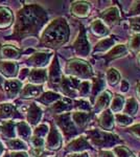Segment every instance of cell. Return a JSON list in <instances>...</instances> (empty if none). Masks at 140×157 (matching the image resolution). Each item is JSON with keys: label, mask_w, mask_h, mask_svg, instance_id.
Masks as SVG:
<instances>
[{"label": "cell", "mask_w": 140, "mask_h": 157, "mask_svg": "<svg viewBox=\"0 0 140 157\" xmlns=\"http://www.w3.org/2000/svg\"><path fill=\"white\" fill-rule=\"evenodd\" d=\"M46 13L37 4H30L22 7L17 14L14 35L24 37L37 34L46 22Z\"/></svg>", "instance_id": "obj_1"}, {"label": "cell", "mask_w": 140, "mask_h": 157, "mask_svg": "<svg viewBox=\"0 0 140 157\" xmlns=\"http://www.w3.org/2000/svg\"><path fill=\"white\" fill-rule=\"evenodd\" d=\"M69 37V27L64 18H57L43 32L41 43L47 47H59L64 44Z\"/></svg>", "instance_id": "obj_2"}, {"label": "cell", "mask_w": 140, "mask_h": 157, "mask_svg": "<svg viewBox=\"0 0 140 157\" xmlns=\"http://www.w3.org/2000/svg\"><path fill=\"white\" fill-rule=\"evenodd\" d=\"M67 71L71 73V75H74L76 77H82L86 78L89 77L91 75V68L86 62L80 60H72L66 66Z\"/></svg>", "instance_id": "obj_3"}, {"label": "cell", "mask_w": 140, "mask_h": 157, "mask_svg": "<svg viewBox=\"0 0 140 157\" xmlns=\"http://www.w3.org/2000/svg\"><path fill=\"white\" fill-rule=\"evenodd\" d=\"M57 124L60 126V128L62 129L63 133L65 134V136L70 137V136L74 135L76 133V130L73 126L72 121H70V115L69 114H64V115H60L57 118Z\"/></svg>", "instance_id": "obj_4"}, {"label": "cell", "mask_w": 140, "mask_h": 157, "mask_svg": "<svg viewBox=\"0 0 140 157\" xmlns=\"http://www.w3.org/2000/svg\"><path fill=\"white\" fill-rule=\"evenodd\" d=\"M50 57H51V54H49V52H36L32 57L28 58L27 63L35 67H42L47 64Z\"/></svg>", "instance_id": "obj_5"}, {"label": "cell", "mask_w": 140, "mask_h": 157, "mask_svg": "<svg viewBox=\"0 0 140 157\" xmlns=\"http://www.w3.org/2000/svg\"><path fill=\"white\" fill-rule=\"evenodd\" d=\"M61 89L63 90V92L66 95L69 97H74L75 95V89H78V81H76L75 78H63L61 80Z\"/></svg>", "instance_id": "obj_6"}, {"label": "cell", "mask_w": 140, "mask_h": 157, "mask_svg": "<svg viewBox=\"0 0 140 157\" xmlns=\"http://www.w3.org/2000/svg\"><path fill=\"white\" fill-rule=\"evenodd\" d=\"M74 48L76 50L78 54H80L81 56H87L89 52V44L87 41V38H86L85 35V29H82L80 35H78V39L73 44Z\"/></svg>", "instance_id": "obj_7"}, {"label": "cell", "mask_w": 140, "mask_h": 157, "mask_svg": "<svg viewBox=\"0 0 140 157\" xmlns=\"http://www.w3.org/2000/svg\"><path fill=\"white\" fill-rule=\"evenodd\" d=\"M21 87H22V84L19 80L6 81V82H4V85H3V88H4V91H6V95L11 98L17 97L18 93L22 89Z\"/></svg>", "instance_id": "obj_8"}, {"label": "cell", "mask_w": 140, "mask_h": 157, "mask_svg": "<svg viewBox=\"0 0 140 157\" xmlns=\"http://www.w3.org/2000/svg\"><path fill=\"white\" fill-rule=\"evenodd\" d=\"M0 72L7 78H14L18 75V64L12 61L0 62Z\"/></svg>", "instance_id": "obj_9"}, {"label": "cell", "mask_w": 140, "mask_h": 157, "mask_svg": "<svg viewBox=\"0 0 140 157\" xmlns=\"http://www.w3.org/2000/svg\"><path fill=\"white\" fill-rule=\"evenodd\" d=\"M15 133L16 137H18L21 140H27L32 137V130L29 126L25 121H19L15 125Z\"/></svg>", "instance_id": "obj_10"}, {"label": "cell", "mask_w": 140, "mask_h": 157, "mask_svg": "<svg viewBox=\"0 0 140 157\" xmlns=\"http://www.w3.org/2000/svg\"><path fill=\"white\" fill-rule=\"evenodd\" d=\"M42 117V110L36 104H32L27 110L26 120L30 125H37Z\"/></svg>", "instance_id": "obj_11"}, {"label": "cell", "mask_w": 140, "mask_h": 157, "mask_svg": "<svg viewBox=\"0 0 140 157\" xmlns=\"http://www.w3.org/2000/svg\"><path fill=\"white\" fill-rule=\"evenodd\" d=\"M61 143H62V139H61V135L59 134L58 130L55 128H51L46 139V147L50 150H57L60 148Z\"/></svg>", "instance_id": "obj_12"}, {"label": "cell", "mask_w": 140, "mask_h": 157, "mask_svg": "<svg viewBox=\"0 0 140 157\" xmlns=\"http://www.w3.org/2000/svg\"><path fill=\"white\" fill-rule=\"evenodd\" d=\"M17 109L14 105L9 103L0 104V120L9 121L16 115Z\"/></svg>", "instance_id": "obj_13"}, {"label": "cell", "mask_w": 140, "mask_h": 157, "mask_svg": "<svg viewBox=\"0 0 140 157\" xmlns=\"http://www.w3.org/2000/svg\"><path fill=\"white\" fill-rule=\"evenodd\" d=\"M42 89L40 86H36L32 84H27L25 85L23 88L20 91L21 97L23 98H37L41 94Z\"/></svg>", "instance_id": "obj_14"}, {"label": "cell", "mask_w": 140, "mask_h": 157, "mask_svg": "<svg viewBox=\"0 0 140 157\" xmlns=\"http://www.w3.org/2000/svg\"><path fill=\"white\" fill-rule=\"evenodd\" d=\"M14 16L7 7H0V29H6L13 23Z\"/></svg>", "instance_id": "obj_15"}, {"label": "cell", "mask_w": 140, "mask_h": 157, "mask_svg": "<svg viewBox=\"0 0 140 157\" xmlns=\"http://www.w3.org/2000/svg\"><path fill=\"white\" fill-rule=\"evenodd\" d=\"M20 52L19 49H17L16 47H14L13 45H4L1 49H0V57L2 59L6 60H15L17 58H19Z\"/></svg>", "instance_id": "obj_16"}, {"label": "cell", "mask_w": 140, "mask_h": 157, "mask_svg": "<svg viewBox=\"0 0 140 157\" xmlns=\"http://www.w3.org/2000/svg\"><path fill=\"white\" fill-rule=\"evenodd\" d=\"M61 72H60V66H59V63L57 58H55L51 66L49 69V81L52 85H57L61 83Z\"/></svg>", "instance_id": "obj_17"}, {"label": "cell", "mask_w": 140, "mask_h": 157, "mask_svg": "<svg viewBox=\"0 0 140 157\" xmlns=\"http://www.w3.org/2000/svg\"><path fill=\"white\" fill-rule=\"evenodd\" d=\"M30 83L34 84H42L43 82H45L47 78V73L44 69H32V71H29L28 75Z\"/></svg>", "instance_id": "obj_18"}, {"label": "cell", "mask_w": 140, "mask_h": 157, "mask_svg": "<svg viewBox=\"0 0 140 157\" xmlns=\"http://www.w3.org/2000/svg\"><path fill=\"white\" fill-rule=\"evenodd\" d=\"M71 11L74 15L78 17H85L88 15L89 12V6L86 2H76L71 7Z\"/></svg>", "instance_id": "obj_19"}, {"label": "cell", "mask_w": 140, "mask_h": 157, "mask_svg": "<svg viewBox=\"0 0 140 157\" xmlns=\"http://www.w3.org/2000/svg\"><path fill=\"white\" fill-rule=\"evenodd\" d=\"M7 148L11 149V150H14L15 152H19L22 150H26V144L24 143L23 140L19 138H13V139H9V140L6 141Z\"/></svg>", "instance_id": "obj_20"}, {"label": "cell", "mask_w": 140, "mask_h": 157, "mask_svg": "<svg viewBox=\"0 0 140 157\" xmlns=\"http://www.w3.org/2000/svg\"><path fill=\"white\" fill-rule=\"evenodd\" d=\"M15 125L16 124L12 123V121H6V124L1 126V132L2 135L4 137L9 138V139H13L16 137V133H15Z\"/></svg>", "instance_id": "obj_21"}, {"label": "cell", "mask_w": 140, "mask_h": 157, "mask_svg": "<svg viewBox=\"0 0 140 157\" xmlns=\"http://www.w3.org/2000/svg\"><path fill=\"white\" fill-rule=\"evenodd\" d=\"M60 98V95L55 92H45L41 98H39V102L43 103L44 105H49L51 103H55Z\"/></svg>", "instance_id": "obj_22"}, {"label": "cell", "mask_w": 140, "mask_h": 157, "mask_svg": "<svg viewBox=\"0 0 140 157\" xmlns=\"http://www.w3.org/2000/svg\"><path fill=\"white\" fill-rule=\"evenodd\" d=\"M103 17L109 23H115L117 20H118V11H117L115 7H112V9H109L108 11L104 13Z\"/></svg>", "instance_id": "obj_23"}, {"label": "cell", "mask_w": 140, "mask_h": 157, "mask_svg": "<svg viewBox=\"0 0 140 157\" xmlns=\"http://www.w3.org/2000/svg\"><path fill=\"white\" fill-rule=\"evenodd\" d=\"M73 117V121L78 124L80 127H83L87 124V121L89 120V114L87 113H82V112H78V113H74L72 115Z\"/></svg>", "instance_id": "obj_24"}, {"label": "cell", "mask_w": 140, "mask_h": 157, "mask_svg": "<svg viewBox=\"0 0 140 157\" xmlns=\"http://www.w3.org/2000/svg\"><path fill=\"white\" fill-rule=\"evenodd\" d=\"M87 146V143H86L85 140H84L83 137H80L78 139H76L74 140L73 143H71L69 146H68V150H71V151H78L81 150V149L85 148V147Z\"/></svg>", "instance_id": "obj_25"}, {"label": "cell", "mask_w": 140, "mask_h": 157, "mask_svg": "<svg viewBox=\"0 0 140 157\" xmlns=\"http://www.w3.org/2000/svg\"><path fill=\"white\" fill-rule=\"evenodd\" d=\"M70 108L71 105H69V104H66L64 102H62V101H59V102H57L53 105L52 110L57 113H61V112H64V111L69 110Z\"/></svg>", "instance_id": "obj_26"}, {"label": "cell", "mask_w": 140, "mask_h": 157, "mask_svg": "<svg viewBox=\"0 0 140 157\" xmlns=\"http://www.w3.org/2000/svg\"><path fill=\"white\" fill-rule=\"evenodd\" d=\"M92 29L93 32L95 33L96 35H105L107 34V29L105 27V25L101 23L99 20H96V21H94V23L92 25Z\"/></svg>", "instance_id": "obj_27"}, {"label": "cell", "mask_w": 140, "mask_h": 157, "mask_svg": "<svg viewBox=\"0 0 140 157\" xmlns=\"http://www.w3.org/2000/svg\"><path fill=\"white\" fill-rule=\"evenodd\" d=\"M123 52H126V47H124V45L116 46L115 48H113L108 54V59H114V58L121 56V54H123Z\"/></svg>", "instance_id": "obj_28"}, {"label": "cell", "mask_w": 140, "mask_h": 157, "mask_svg": "<svg viewBox=\"0 0 140 157\" xmlns=\"http://www.w3.org/2000/svg\"><path fill=\"white\" fill-rule=\"evenodd\" d=\"M47 133H48V126L45 125V124H42V125L38 126V127L36 128V130L34 131V136L43 138Z\"/></svg>", "instance_id": "obj_29"}, {"label": "cell", "mask_w": 140, "mask_h": 157, "mask_svg": "<svg viewBox=\"0 0 140 157\" xmlns=\"http://www.w3.org/2000/svg\"><path fill=\"white\" fill-rule=\"evenodd\" d=\"M101 126H103L104 128H111L113 127V123H112V116L110 114V112H105L103 115V117H101Z\"/></svg>", "instance_id": "obj_30"}, {"label": "cell", "mask_w": 140, "mask_h": 157, "mask_svg": "<svg viewBox=\"0 0 140 157\" xmlns=\"http://www.w3.org/2000/svg\"><path fill=\"white\" fill-rule=\"evenodd\" d=\"M109 100H110V95H109V93H103V94L99 97V98L97 100V103H96V109H100L103 107H105V106L108 104Z\"/></svg>", "instance_id": "obj_31"}, {"label": "cell", "mask_w": 140, "mask_h": 157, "mask_svg": "<svg viewBox=\"0 0 140 157\" xmlns=\"http://www.w3.org/2000/svg\"><path fill=\"white\" fill-rule=\"evenodd\" d=\"M30 144H32L34 149H42L43 145H44V140H43V138H40V137H37V136L32 135V137H30Z\"/></svg>", "instance_id": "obj_32"}, {"label": "cell", "mask_w": 140, "mask_h": 157, "mask_svg": "<svg viewBox=\"0 0 140 157\" xmlns=\"http://www.w3.org/2000/svg\"><path fill=\"white\" fill-rule=\"evenodd\" d=\"M108 78H109V82H110L111 85L116 84V83L118 82V78H119L118 72H117L115 69H110L108 72Z\"/></svg>", "instance_id": "obj_33"}, {"label": "cell", "mask_w": 140, "mask_h": 157, "mask_svg": "<svg viewBox=\"0 0 140 157\" xmlns=\"http://www.w3.org/2000/svg\"><path fill=\"white\" fill-rule=\"evenodd\" d=\"M137 109V104L135 102V100H130L128 102V106H127V109H126V112L127 113H131V114H134V112L136 111Z\"/></svg>", "instance_id": "obj_34"}, {"label": "cell", "mask_w": 140, "mask_h": 157, "mask_svg": "<svg viewBox=\"0 0 140 157\" xmlns=\"http://www.w3.org/2000/svg\"><path fill=\"white\" fill-rule=\"evenodd\" d=\"M123 102V98H120V97L115 98L113 101V103H112V109H113L114 111H117V110H119V109H121Z\"/></svg>", "instance_id": "obj_35"}, {"label": "cell", "mask_w": 140, "mask_h": 157, "mask_svg": "<svg viewBox=\"0 0 140 157\" xmlns=\"http://www.w3.org/2000/svg\"><path fill=\"white\" fill-rule=\"evenodd\" d=\"M115 152L117 153L118 157H130V152L127 149L123 148V147L115 149Z\"/></svg>", "instance_id": "obj_36"}, {"label": "cell", "mask_w": 140, "mask_h": 157, "mask_svg": "<svg viewBox=\"0 0 140 157\" xmlns=\"http://www.w3.org/2000/svg\"><path fill=\"white\" fill-rule=\"evenodd\" d=\"M131 47L133 49L140 48V36L133 37V39H132V41H131Z\"/></svg>", "instance_id": "obj_37"}, {"label": "cell", "mask_w": 140, "mask_h": 157, "mask_svg": "<svg viewBox=\"0 0 140 157\" xmlns=\"http://www.w3.org/2000/svg\"><path fill=\"white\" fill-rule=\"evenodd\" d=\"M116 120L119 124H120V125H127V124H129L130 121H131V118L128 117V116H126V115H117Z\"/></svg>", "instance_id": "obj_38"}, {"label": "cell", "mask_w": 140, "mask_h": 157, "mask_svg": "<svg viewBox=\"0 0 140 157\" xmlns=\"http://www.w3.org/2000/svg\"><path fill=\"white\" fill-rule=\"evenodd\" d=\"M78 91H80V93L82 95L87 94L88 91H89V84L88 83H86V82L83 83V84L80 86V88H78Z\"/></svg>", "instance_id": "obj_39"}, {"label": "cell", "mask_w": 140, "mask_h": 157, "mask_svg": "<svg viewBox=\"0 0 140 157\" xmlns=\"http://www.w3.org/2000/svg\"><path fill=\"white\" fill-rule=\"evenodd\" d=\"M28 75H29V69H28V68H23V69H22L21 71L18 72V75H19V78H20V80L24 78V77H27ZM20 80H19V81H20Z\"/></svg>", "instance_id": "obj_40"}, {"label": "cell", "mask_w": 140, "mask_h": 157, "mask_svg": "<svg viewBox=\"0 0 140 157\" xmlns=\"http://www.w3.org/2000/svg\"><path fill=\"white\" fill-rule=\"evenodd\" d=\"M9 155V157H28V155L25 152H13Z\"/></svg>", "instance_id": "obj_41"}, {"label": "cell", "mask_w": 140, "mask_h": 157, "mask_svg": "<svg viewBox=\"0 0 140 157\" xmlns=\"http://www.w3.org/2000/svg\"><path fill=\"white\" fill-rule=\"evenodd\" d=\"M32 154L34 157H41L43 154V149H32Z\"/></svg>", "instance_id": "obj_42"}, {"label": "cell", "mask_w": 140, "mask_h": 157, "mask_svg": "<svg viewBox=\"0 0 140 157\" xmlns=\"http://www.w3.org/2000/svg\"><path fill=\"white\" fill-rule=\"evenodd\" d=\"M131 131H132V132H133L136 136H138V137H140V125L135 126V127L131 128Z\"/></svg>", "instance_id": "obj_43"}, {"label": "cell", "mask_w": 140, "mask_h": 157, "mask_svg": "<svg viewBox=\"0 0 140 157\" xmlns=\"http://www.w3.org/2000/svg\"><path fill=\"white\" fill-rule=\"evenodd\" d=\"M132 12L137 13V14H140V2H138V3L135 4L134 7L132 9Z\"/></svg>", "instance_id": "obj_44"}, {"label": "cell", "mask_w": 140, "mask_h": 157, "mask_svg": "<svg viewBox=\"0 0 140 157\" xmlns=\"http://www.w3.org/2000/svg\"><path fill=\"white\" fill-rule=\"evenodd\" d=\"M68 157H88V155L86 153H84V154H71V155H69Z\"/></svg>", "instance_id": "obj_45"}, {"label": "cell", "mask_w": 140, "mask_h": 157, "mask_svg": "<svg viewBox=\"0 0 140 157\" xmlns=\"http://www.w3.org/2000/svg\"><path fill=\"white\" fill-rule=\"evenodd\" d=\"M132 29H133V30L134 32H140V26L139 25H133V26H132Z\"/></svg>", "instance_id": "obj_46"}, {"label": "cell", "mask_w": 140, "mask_h": 157, "mask_svg": "<svg viewBox=\"0 0 140 157\" xmlns=\"http://www.w3.org/2000/svg\"><path fill=\"white\" fill-rule=\"evenodd\" d=\"M100 157H113L112 156L111 153H108V152H105V153H101V156Z\"/></svg>", "instance_id": "obj_47"}, {"label": "cell", "mask_w": 140, "mask_h": 157, "mask_svg": "<svg viewBox=\"0 0 140 157\" xmlns=\"http://www.w3.org/2000/svg\"><path fill=\"white\" fill-rule=\"evenodd\" d=\"M128 88H127V82L126 81H123V91H126Z\"/></svg>", "instance_id": "obj_48"}, {"label": "cell", "mask_w": 140, "mask_h": 157, "mask_svg": "<svg viewBox=\"0 0 140 157\" xmlns=\"http://www.w3.org/2000/svg\"><path fill=\"white\" fill-rule=\"evenodd\" d=\"M3 85H4V80H3V78H2V77H0V88H1Z\"/></svg>", "instance_id": "obj_49"}, {"label": "cell", "mask_w": 140, "mask_h": 157, "mask_svg": "<svg viewBox=\"0 0 140 157\" xmlns=\"http://www.w3.org/2000/svg\"><path fill=\"white\" fill-rule=\"evenodd\" d=\"M2 152H3V147H2V144H1V141H0V155L2 154Z\"/></svg>", "instance_id": "obj_50"}, {"label": "cell", "mask_w": 140, "mask_h": 157, "mask_svg": "<svg viewBox=\"0 0 140 157\" xmlns=\"http://www.w3.org/2000/svg\"><path fill=\"white\" fill-rule=\"evenodd\" d=\"M138 93H139V97H140V87H138Z\"/></svg>", "instance_id": "obj_51"}, {"label": "cell", "mask_w": 140, "mask_h": 157, "mask_svg": "<svg viewBox=\"0 0 140 157\" xmlns=\"http://www.w3.org/2000/svg\"><path fill=\"white\" fill-rule=\"evenodd\" d=\"M4 157H9V154H7V155H6V156H4Z\"/></svg>", "instance_id": "obj_52"}, {"label": "cell", "mask_w": 140, "mask_h": 157, "mask_svg": "<svg viewBox=\"0 0 140 157\" xmlns=\"http://www.w3.org/2000/svg\"><path fill=\"white\" fill-rule=\"evenodd\" d=\"M139 59H140V58H139Z\"/></svg>", "instance_id": "obj_53"}]
</instances>
